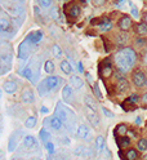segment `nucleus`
I'll return each mask as SVG.
<instances>
[{
	"label": "nucleus",
	"instance_id": "nucleus-24",
	"mask_svg": "<svg viewBox=\"0 0 147 160\" xmlns=\"http://www.w3.org/2000/svg\"><path fill=\"white\" fill-rule=\"evenodd\" d=\"M61 70H62V72L66 74V75H71L74 72V68H72L71 63L68 61H66V59L61 62Z\"/></svg>",
	"mask_w": 147,
	"mask_h": 160
},
{
	"label": "nucleus",
	"instance_id": "nucleus-6",
	"mask_svg": "<svg viewBox=\"0 0 147 160\" xmlns=\"http://www.w3.org/2000/svg\"><path fill=\"white\" fill-rule=\"evenodd\" d=\"M115 62H116L117 67H119V70H121V71H124V72H126L130 68L129 65H128V62L125 61V58H124V56H123L121 52H117L115 54Z\"/></svg>",
	"mask_w": 147,
	"mask_h": 160
},
{
	"label": "nucleus",
	"instance_id": "nucleus-54",
	"mask_svg": "<svg viewBox=\"0 0 147 160\" xmlns=\"http://www.w3.org/2000/svg\"><path fill=\"white\" fill-rule=\"evenodd\" d=\"M115 3H116L117 5H121V4L124 3V0H116V2H115Z\"/></svg>",
	"mask_w": 147,
	"mask_h": 160
},
{
	"label": "nucleus",
	"instance_id": "nucleus-25",
	"mask_svg": "<svg viewBox=\"0 0 147 160\" xmlns=\"http://www.w3.org/2000/svg\"><path fill=\"white\" fill-rule=\"evenodd\" d=\"M135 32L138 34V35H141V36L147 35V23H146V22L137 23V26H135Z\"/></svg>",
	"mask_w": 147,
	"mask_h": 160
},
{
	"label": "nucleus",
	"instance_id": "nucleus-29",
	"mask_svg": "<svg viewBox=\"0 0 147 160\" xmlns=\"http://www.w3.org/2000/svg\"><path fill=\"white\" fill-rule=\"evenodd\" d=\"M19 74H21L23 78L28 79V80H31V79H32V76H34V71H32V68H31V66H30V65L26 66V67H25V68H23Z\"/></svg>",
	"mask_w": 147,
	"mask_h": 160
},
{
	"label": "nucleus",
	"instance_id": "nucleus-36",
	"mask_svg": "<svg viewBox=\"0 0 147 160\" xmlns=\"http://www.w3.org/2000/svg\"><path fill=\"white\" fill-rule=\"evenodd\" d=\"M84 102H85V106H89L91 108L97 110V105H96V102L93 101V98H92V97L85 96V97H84Z\"/></svg>",
	"mask_w": 147,
	"mask_h": 160
},
{
	"label": "nucleus",
	"instance_id": "nucleus-46",
	"mask_svg": "<svg viewBox=\"0 0 147 160\" xmlns=\"http://www.w3.org/2000/svg\"><path fill=\"white\" fill-rule=\"evenodd\" d=\"M102 112L105 114V116H107V118H111V119L115 116V115H114V114L110 111V110H107L106 107H102Z\"/></svg>",
	"mask_w": 147,
	"mask_h": 160
},
{
	"label": "nucleus",
	"instance_id": "nucleus-49",
	"mask_svg": "<svg viewBox=\"0 0 147 160\" xmlns=\"http://www.w3.org/2000/svg\"><path fill=\"white\" fill-rule=\"evenodd\" d=\"M145 42H146V40H145L143 38H138V39H137V40H135V44L141 47V45H143V44H145Z\"/></svg>",
	"mask_w": 147,
	"mask_h": 160
},
{
	"label": "nucleus",
	"instance_id": "nucleus-34",
	"mask_svg": "<svg viewBox=\"0 0 147 160\" xmlns=\"http://www.w3.org/2000/svg\"><path fill=\"white\" fill-rule=\"evenodd\" d=\"M39 137H40V139H42V141L45 143V142H48L49 141V139H51V134H49V132L47 131V129H42V131H40V133H39Z\"/></svg>",
	"mask_w": 147,
	"mask_h": 160
},
{
	"label": "nucleus",
	"instance_id": "nucleus-18",
	"mask_svg": "<svg viewBox=\"0 0 147 160\" xmlns=\"http://www.w3.org/2000/svg\"><path fill=\"white\" fill-rule=\"evenodd\" d=\"M101 75L103 78H109L112 72V68H111V63H109V59H106V61H103V65L101 66Z\"/></svg>",
	"mask_w": 147,
	"mask_h": 160
},
{
	"label": "nucleus",
	"instance_id": "nucleus-5",
	"mask_svg": "<svg viewBox=\"0 0 147 160\" xmlns=\"http://www.w3.org/2000/svg\"><path fill=\"white\" fill-rule=\"evenodd\" d=\"M85 111H86V118H88V120H89V123H91L94 128H97L98 124H100V116L97 115L96 110L91 108L89 106H85Z\"/></svg>",
	"mask_w": 147,
	"mask_h": 160
},
{
	"label": "nucleus",
	"instance_id": "nucleus-7",
	"mask_svg": "<svg viewBox=\"0 0 147 160\" xmlns=\"http://www.w3.org/2000/svg\"><path fill=\"white\" fill-rule=\"evenodd\" d=\"M12 66V56L11 53H8L5 56V53H2V75H5Z\"/></svg>",
	"mask_w": 147,
	"mask_h": 160
},
{
	"label": "nucleus",
	"instance_id": "nucleus-8",
	"mask_svg": "<svg viewBox=\"0 0 147 160\" xmlns=\"http://www.w3.org/2000/svg\"><path fill=\"white\" fill-rule=\"evenodd\" d=\"M66 13H67V16L68 17H71V18H77L80 16V13H81V8H80V5L79 4H76V3H71L68 7H66Z\"/></svg>",
	"mask_w": 147,
	"mask_h": 160
},
{
	"label": "nucleus",
	"instance_id": "nucleus-52",
	"mask_svg": "<svg viewBox=\"0 0 147 160\" xmlns=\"http://www.w3.org/2000/svg\"><path fill=\"white\" fill-rule=\"evenodd\" d=\"M135 124H137V125H141V124H142V119H141V118H137V119H135Z\"/></svg>",
	"mask_w": 147,
	"mask_h": 160
},
{
	"label": "nucleus",
	"instance_id": "nucleus-9",
	"mask_svg": "<svg viewBox=\"0 0 147 160\" xmlns=\"http://www.w3.org/2000/svg\"><path fill=\"white\" fill-rule=\"evenodd\" d=\"M42 39H43V32L40 31V30L34 31V32H30V34L26 36V40L30 44H32V45H37L39 43L42 42Z\"/></svg>",
	"mask_w": 147,
	"mask_h": 160
},
{
	"label": "nucleus",
	"instance_id": "nucleus-37",
	"mask_svg": "<svg viewBox=\"0 0 147 160\" xmlns=\"http://www.w3.org/2000/svg\"><path fill=\"white\" fill-rule=\"evenodd\" d=\"M137 147H138V150L140 151H146L147 150V139H145V138H141V139H138V143H137Z\"/></svg>",
	"mask_w": 147,
	"mask_h": 160
},
{
	"label": "nucleus",
	"instance_id": "nucleus-1",
	"mask_svg": "<svg viewBox=\"0 0 147 160\" xmlns=\"http://www.w3.org/2000/svg\"><path fill=\"white\" fill-rule=\"evenodd\" d=\"M56 115L60 118L63 122V124H66L67 127L68 125H71V127L75 125L76 116H75L74 111H72V110H70L68 107L63 106L61 102H58V105L56 106Z\"/></svg>",
	"mask_w": 147,
	"mask_h": 160
},
{
	"label": "nucleus",
	"instance_id": "nucleus-45",
	"mask_svg": "<svg viewBox=\"0 0 147 160\" xmlns=\"http://www.w3.org/2000/svg\"><path fill=\"white\" fill-rule=\"evenodd\" d=\"M106 2L107 0H92V3H93L94 7H102V5L106 4Z\"/></svg>",
	"mask_w": 147,
	"mask_h": 160
},
{
	"label": "nucleus",
	"instance_id": "nucleus-44",
	"mask_svg": "<svg viewBox=\"0 0 147 160\" xmlns=\"http://www.w3.org/2000/svg\"><path fill=\"white\" fill-rule=\"evenodd\" d=\"M45 150H47L49 154H53V152H54V145H53L51 141L45 142Z\"/></svg>",
	"mask_w": 147,
	"mask_h": 160
},
{
	"label": "nucleus",
	"instance_id": "nucleus-28",
	"mask_svg": "<svg viewBox=\"0 0 147 160\" xmlns=\"http://www.w3.org/2000/svg\"><path fill=\"white\" fill-rule=\"evenodd\" d=\"M106 147V143H105V138L102 136H97L96 137V148L98 151H103Z\"/></svg>",
	"mask_w": 147,
	"mask_h": 160
},
{
	"label": "nucleus",
	"instance_id": "nucleus-47",
	"mask_svg": "<svg viewBox=\"0 0 147 160\" xmlns=\"http://www.w3.org/2000/svg\"><path fill=\"white\" fill-rule=\"evenodd\" d=\"M138 98H140V97H138V94L133 93V94H132V96H130V97H129L128 99H129L130 102H133V103H137V101H138Z\"/></svg>",
	"mask_w": 147,
	"mask_h": 160
},
{
	"label": "nucleus",
	"instance_id": "nucleus-10",
	"mask_svg": "<svg viewBox=\"0 0 147 160\" xmlns=\"http://www.w3.org/2000/svg\"><path fill=\"white\" fill-rule=\"evenodd\" d=\"M117 26H119V28L121 30V31H128V30H130L132 27V18L129 16H123L119 22H117Z\"/></svg>",
	"mask_w": 147,
	"mask_h": 160
},
{
	"label": "nucleus",
	"instance_id": "nucleus-32",
	"mask_svg": "<svg viewBox=\"0 0 147 160\" xmlns=\"http://www.w3.org/2000/svg\"><path fill=\"white\" fill-rule=\"evenodd\" d=\"M44 70H45L47 74L54 72V63H53V61H51V59L45 61V63H44Z\"/></svg>",
	"mask_w": 147,
	"mask_h": 160
},
{
	"label": "nucleus",
	"instance_id": "nucleus-26",
	"mask_svg": "<svg viewBox=\"0 0 147 160\" xmlns=\"http://www.w3.org/2000/svg\"><path fill=\"white\" fill-rule=\"evenodd\" d=\"M49 16L53 21H60L61 18V13H60V8L58 7H52L51 8V12H49Z\"/></svg>",
	"mask_w": 147,
	"mask_h": 160
},
{
	"label": "nucleus",
	"instance_id": "nucleus-56",
	"mask_svg": "<svg viewBox=\"0 0 147 160\" xmlns=\"http://www.w3.org/2000/svg\"><path fill=\"white\" fill-rule=\"evenodd\" d=\"M14 2H16V3H17V2H18V3H19V4H23V2H25V0H14Z\"/></svg>",
	"mask_w": 147,
	"mask_h": 160
},
{
	"label": "nucleus",
	"instance_id": "nucleus-59",
	"mask_svg": "<svg viewBox=\"0 0 147 160\" xmlns=\"http://www.w3.org/2000/svg\"><path fill=\"white\" fill-rule=\"evenodd\" d=\"M12 160H19V159H16V158H13V159H12Z\"/></svg>",
	"mask_w": 147,
	"mask_h": 160
},
{
	"label": "nucleus",
	"instance_id": "nucleus-62",
	"mask_svg": "<svg viewBox=\"0 0 147 160\" xmlns=\"http://www.w3.org/2000/svg\"><path fill=\"white\" fill-rule=\"evenodd\" d=\"M146 85H147V82H146Z\"/></svg>",
	"mask_w": 147,
	"mask_h": 160
},
{
	"label": "nucleus",
	"instance_id": "nucleus-13",
	"mask_svg": "<svg viewBox=\"0 0 147 160\" xmlns=\"http://www.w3.org/2000/svg\"><path fill=\"white\" fill-rule=\"evenodd\" d=\"M129 89V83H128V80L126 79H120V80H117V83H116V91L117 93H120L123 94L124 92H126Z\"/></svg>",
	"mask_w": 147,
	"mask_h": 160
},
{
	"label": "nucleus",
	"instance_id": "nucleus-14",
	"mask_svg": "<svg viewBox=\"0 0 147 160\" xmlns=\"http://www.w3.org/2000/svg\"><path fill=\"white\" fill-rule=\"evenodd\" d=\"M98 28H100V31H110V30L112 28V22H111V19L110 18H102L101 19V22L98 23Z\"/></svg>",
	"mask_w": 147,
	"mask_h": 160
},
{
	"label": "nucleus",
	"instance_id": "nucleus-42",
	"mask_svg": "<svg viewBox=\"0 0 147 160\" xmlns=\"http://www.w3.org/2000/svg\"><path fill=\"white\" fill-rule=\"evenodd\" d=\"M129 5H130V9H132V16L134 17V18H140V12H138V8H137L133 3H129Z\"/></svg>",
	"mask_w": 147,
	"mask_h": 160
},
{
	"label": "nucleus",
	"instance_id": "nucleus-4",
	"mask_svg": "<svg viewBox=\"0 0 147 160\" xmlns=\"http://www.w3.org/2000/svg\"><path fill=\"white\" fill-rule=\"evenodd\" d=\"M21 134L22 132L21 131H17V132H13L11 134V137H9V142H8V151L9 152H13L17 145H18V141H19V138H21Z\"/></svg>",
	"mask_w": 147,
	"mask_h": 160
},
{
	"label": "nucleus",
	"instance_id": "nucleus-41",
	"mask_svg": "<svg viewBox=\"0 0 147 160\" xmlns=\"http://www.w3.org/2000/svg\"><path fill=\"white\" fill-rule=\"evenodd\" d=\"M93 91H94V94H96V97L98 98V99H102V93H101V89H100V85H98V83H96L94 84V87H93Z\"/></svg>",
	"mask_w": 147,
	"mask_h": 160
},
{
	"label": "nucleus",
	"instance_id": "nucleus-27",
	"mask_svg": "<svg viewBox=\"0 0 147 160\" xmlns=\"http://www.w3.org/2000/svg\"><path fill=\"white\" fill-rule=\"evenodd\" d=\"M23 145H25L27 148L35 147V146H36V139H35L32 136H26V137L23 138Z\"/></svg>",
	"mask_w": 147,
	"mask_h": 160
},
{
	"label": "nucleus",
	"instance_id": "nucleus-35",
	"mask_svg": "<svg viewBox=\"0 0 147 160\" xmlns=\"http://www.w3.org/2000/svg\"><path fill=\"white\" fill-rule=\"evenodd\" d=\"M125 155H126V159L128 160H135L138 158V152H137V150H134V148H129Z\"/></svg>",
	"mask_w": 147,
	"mask_h": 160
},
{
	"label": "nucleus",
	"instance_id": "nucleus-20",
	"mask_svg": "<svg viewBox=\"0 0 147 160\" xmlns=\"http://www.w3.org/2000/svg\"><path fill=\"white\" fill-rule=\"evenodd\" d=\"M3 89L7 94H13L17 91V84L14 82H11V80H9V82H5L3 84Z\"/></svg>",
	"mask_w": 147,
	"mask_h": 160
},
{
	"label": "nucleus",
	"instance_id": "nucleus-2",
	"mask_svg": "<svg viewBox=\"0 0 147 160\" xmlns=\"http://www.w3.org/2000/svg\"><path fill=\"white\" fill-rule=\"evenodd\" d=\"M125 58V61L128 62L129 67H133L137 62V53L134 52V49L133 48H123L121 51H120Z\"/></svg>",
	"mask_w": 147,
	"mask_h": 160
},
{
	"label": "nucleus",
	"instance_id": "nucleus-3",
	"mask_svg": "<svg viewBox=\"0 0 147 160\" xmlns=\"http://www.w3.org/2000/svg\"><path fill=\"white\" fill-rule=\"evenodd\" d=\"M146 82L147 79L145 76V72L142 71V70H135V71L133 72V83L135 87L138 88H142L146 85Z\"/></svg>",
	"mask_w": 147,
	"mask_h": 160
},
{
	"label": "nucleus",
	"instance_id": "nucleus-55",
	"mask_svg": "<svg viewBox=\"0 0 147 160\" xmlns=\"http://www.w3.org/2000/svg\"><path fill=\"white\" fill-rule=\"evenodd\" d=\"M42 112H48V108L47 107H42Z\"/></svg>",
	"mask_w": 147,
	"mask_h": 160
},
{
	"label": "nucleus",
	"instance_id": "nucleus-39",
	"mask_svg": "<svg viewBox=\"0 0 147 160\" xmlns=\"http://www.w3.org/2000/svg\"><path fill=\"white\" fill-rule=\"evenodd\" d=\"M52 52H53V56L54 57H61L62 56V49H61V47L58 45V44H54L52 47Z\"/></svg>",
	"mask_w": 147,
	"mask_h": 160
},
{
	"label": "nucleus",
	"instance_id": "nucleus-16",
	"mask_svg": "<svg viewBox=\"0 0 147 160\" xmlns=\"http://www.w3.org/2000/svg\"><path fill=\"white\" fill-rule=\"evenodd\" d=\"M21 99H22V102L23 103H32L34 102V92L31 91V89H25L22 96H21Z\"/></svg>",
	"mask_w": 147,
	"mask_h": 160
},
{
	"label": "nucleus",
	"instance_id": "nucleus-21",
	"mask_svg": "<svg viewBox=\"0 0 147 160\" xmlns=\"http://www.w3.org/2000/svg\"><path fill=\"white\" fill-rule=\"evenodd\" d=\"M11 28H12V22L9 21L8 18L2 17V21H0V30H2V34L11 31Z\"/></svg>",
	"mask_w": 147,
	"mask_h": 160
},
{
	"label": "nucleus",
	"instance_id": "nucleus-19",
	"mask_svg": "<svg viewBox=\"0 0 147 160\" xmlns=\"http://www.w3.org/2000/svg\"><path fill=\"white\" fill-rule=\"evenodd\" d=\"M76 134H77V137L81 138V139H86L88 136H89V129H88L86 125L80 124L79 127H77V129H76Z\"/></svg>",
	"mask_w": 147,
	"mask_h": 160
},
{
	"label": "nucleus",
	"instance_id": "nucleus-58",
	"mask_svg": "<svg viewBox=\"0 0 147 160\" xmlns=\"http://www.w3.org/2000/svg\"><path fill=\"white\" fill-rule=\"evenodd\" d=\"M145 22L147 23V13H146V16H145Z\"/></svg>",
	"mask_w": 147,
	"mask_h": 160
},
{
	"label": "nucleus",
	"instance_id": "nucleus-40",
	"mask_svg": "<svg viewBox=\"0 0 147 160\" xmlns=\"http://www.w3.org/2000/svg\"><path fill=\"white\" fill-rule=\"evenodd\" d=\"M39 4H40V7L44 9H49V8H52L53 0H39Z\"/></svg>",
	"mask_w": 147,
	"mask_h": 160
},
{
	"label": "nucleus",
	"instance_id": "nucleus-12",
	"mask_svg": "<svg viewBox=\"0 0 147 160\" xmlns=\"http://www.w3.org/2000/svg\"><path fill=\"white\" fill-rule=\"evenodd\" d=\"M72 87L71 85H65L63 89H62V98H63V101L67 102V103H70L71 102V99H72Z\"/></svg>",
	"mask_w": 147,
	"mask_h": 160
},
{
	"label": "nucleus",
	"instance_id": "nucleus-57",
	"mask_svg": "<svg viewBox=\"0 0 147 160\" xmlns=\"http://www.w3.org/2000/svg\"><path fill=\"white\" fill-rule=\"evenodd\" d=\"M145 63H146V65H147V53H146V54H145Z\"/></svg>",
	"mask_w": 147,
	"mask_h": 160
},
{
	"label": "nucleus",
	"instance_id": "nucleus-38",
	"mask_svg": "<svg viewBox=\"0 0 147 160\" xmlns=\"http://www.w3.org/2000/svg\"><path fill=\"white\" fill-rule=\"evenodd\" d=\"M74 154H75L76 156H86V148H85L84 146H79V147L75 148Z\"/></svg>",
	"mask_w": 147,
	"mask_h": 160
},
{
	"label": "nucleus",
	"instance_id": "nucleus-33",
	"mask_svg": "<svg viewBox=\"0 0 147 160\" xmlns=\"http://www.w3.org/2000/svg\"><path fill=\"white\" fill-rule=\"evenodd\" d=\"M35 125H36V118H35V116H30V118L26 119V122H25V127H26V128L32 129Z\"/></svg>",
	"mask_w": 147,
	"mask_h": 160
},
{
	"label": "nucleus",
	"instance_id": "nucleus-60",
	"mask_svg": "<svg viewBox=\"0 0 147 160\" xmlns=\"http://www.w3.org/2000/svg\"><path fill=\"white\" fill-rule=\"evenodd\" d=\"M145 159H146V160H147V155H146V156H145Z\"/></svg>",
	"mask_w": 147,
	"mask_h": 160
},
{
	"label": "nucleus",
	"instance_id": "nucleus-50",
	"mask_svg": "<svg viewBox=\"0 0 147 160\" xmlns=\"http://www.w3.org/2000/svg\"><path fill=\"white\" fill-rule=\"evenodd\" d=\"M85 76H86V80H89L91 83H93V76L89 72H85Z\"/></svg>",
	"mask_w": 147,
	"mask_h": 160
},
{
	"label": "nucleus",
	"instance_id": "nucleus-61",
	"mask_svg": "<svg viewBox=\"0 0 147 160\" xmlns=\"http://www.w3.org/2000/svg\"><path fill=\"white\" fill-rule=\"evenodd\" d=\"M65 2H68V0H65Z\"/></svg>",
	"mask_w": 147,
	"mask_h": 160
},
{
	"label": "nucleus",
	"instance_id": "nucleus-22",
	"mask_svg": "<svg viewBox=\"0 0 147 160\" xmlns=\"http://www.w3.org/2000/svg\"><path fill=\"white\" fill-rule=\"evenodd\" d=\"M70 83H71V87L76 88V89H80L84 85V82L79 78V75H72L70 79Z\"/></svg>",
	"mask_w": 147,
	"mask_h": 160
},
{
	"label": "nucleus",
	"instance_id": "nucleus-15",
	"mask_svg": "<svg viewBox=\"0 0 147 160\" xmlns=\"http://www.w3.org/2000/svg\"><path fill=\"white\" fill-rule=\"evenodd\" d=\"M49 125H51L54 131H60V129L63 127V122L57 115H54L52 118H49Z\"/></svg>",
	"mask_w": 147,
	"mask_h": 160
},
{
	"label": "nucleus",
	"instance_id": "nucleus-48",
	"mask_svg": "<svg viewBox=\"0 0 147 160\" xmlns=\"http://www.w3.org/2000/svg\"><path fill=\"white\" fill-rule=\"evenodd\" d=\"M76 68H77V71H79V74H83L84 72V67H83V63L81 62H77Z\"/></svg>",
	"mask_w": 147,
	"mask_h": 160
},
{
	"label": "nucleus",
	"instance_id": "nucleus-11",
	"mask_svg": "<svg viewBox=\"0 0 147 160\" xmlns=\"http://www.w3.org/2000/svg\"><path fill=\"white\" fill-rule=\"evenodd\" d=\"M28 45H32V44L28 43L26 39L21 43V45H19V48H18V58L19 59H27V57H28Z\"/></svg>",
	"mask_w": 147,
	"mask_h": 160
},
{
	"label": "nucleus",
	"instance_id": "nucleus-31",
	"mask_svg": "<svg viewBox=\"0 0 147 160\" xmlns=\"http://www.w3.org/2000/svg\"><path fill=\"white\" fill-rule=\"evenodd\" d=\"M128 40H129V38L125 32H120L119 35H116V43L119 45H125Z\"/></svg>",
	"mask_w": 147,
	"mask_h": 160
},
{
	"label": "nucleus",
	"instance_id": "nucleus-30",
	"mask_svg": "<svg viewBox=\"0 0 147 160\" xmlns=\"http://www.w3.org/2000/svg\"><path fill=\"white\" fill-rule=\"evenodd\" d=\"M128 131H129V129H128V127H126L125 124H119V125L115 128V134L124 137V134L128 133Z\"/></svg>",
	"mask_w": 147,
	"mask_h": 160
},
{
	"label": "nucleus",
	"instance_id": "nucleus-51",
	"mask_svg": "<svg viewBox=\"0 0 147 160\" xmlns=\"http://www.w3.org/2000/svg\"><path fill=\"white\" fill-rule=\"evenodd\" d=\"M142 102H143V103H147V93H145V94L142 96Z\"/></svg>",
	"mask_w": 147,
	"mask_h": 160
},
{
	"label": "nucleus",
	"instance_id": "nucleus-53",
	"mask_svg": "<svg viewBox=\"0 0 147 160\" xmlns=\"http://www.w3.org/2000/svg\"><path fill=\"white\" fill-rule=\"evenodd\" d=\"M128 133H129V134H132V137H137V133H135L134 131H130V129H129Z\"/></svg>",
	"mask_w": 147,
	"mask_h": 160
},
{
	"label": "nucleus",
	"instance_id": "nucleus-43",
	"mask_svg": "<svg viewBox=\"0 0 147 160\" xmlns=\"http://www.w3.org/2000/svg\"><path fill=\"white\" fill-rule=\"evenodd\" d=\"M130 145V139L128 138V137H121V139H120V147H128Z\"/></svg>",
	"mask_w": 147,
	"mask_h": 160
},
{
	"label": "nucleus",
	"instance_id": "nucleus-17",
	"mask_svg": "<svg viewBox=\"0 0 147 160\" xmlns=\"http://www.w3.org/2000/svg\"><path fill=\"white\" fill-rule=\"evenodd\" d=\"M45 82H47V85L49 88V91H53L54 88L58 87V82H61V78H57V76H48L45 79Z\"/></svg>",
	"mask_w": 147,
	"mask_h": 160
},
{
	"label": "nucleus",
	"instance_id": "nucleus-23",
	"mask_svg": "<svg viewBox=\"0 0 147 160\" xmlns=\"http://www.w3.org/2000/svg\"><path fill=\"white\" fill-rule=\"evenodd\" d=\"M48 92H49V88H48V85H47L45 80H43V82H40V83L37 84V93H39V96H40V97L47 96Z\"/></svg>",
	"mask_w": 147,
	"mask_h": 160
},
{
	"label": "nucleus",
	"instance_id": "nucleus-63",
	"mask_svg": "<svg viewBox=\"0 0 147 160\" xmlns=\"http://www.w3.org/2000/svg\"><path fill=\"white\" fill-rule=\"evenodd\" d=\"M49 160H51V159H49Z\"/></svg>",
	"mask_w": 147,
	"mask_h": 160
}]
</instances>
